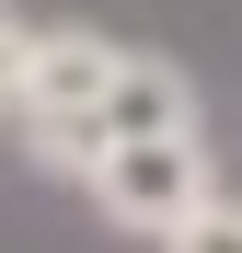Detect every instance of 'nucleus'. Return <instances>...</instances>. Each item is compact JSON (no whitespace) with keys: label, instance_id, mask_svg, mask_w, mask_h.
<instances>
[{"label":"nucleus","instance_id":"nucleus-3","mask_svg":"<svg viewBox=\"0 0 242 253\" xmlns=\"http://www.w3.org/2000/svg\"><path fill=\"white\" fill-rule=\"evenodd\" d=\"M161 253H242V196H219V184H208L173 230H161Z\"/></svg>","mask_w":242,"mask_h":253},{"label":"nucleus","instance_id":"nucleus-2","mask_svg":"<svg viewBox=\"0 0 242 253\" xmlns=\"http://www.w3.org/2000/svg\"><path fill=\"white\" fill-rule=\"evenodd\" d=\"M196 126V81L173 58H139L115 46V81H104V138H185Z\"/></svg>","mask_w":242,"mask_h":253},{"label":"nucleus","instance_id":"nucleus-4","mask_svg":"<svg viewBox=\"0 0 242 253\" xmlns=\"http://www.w3.org/2000/svg\"><path fill=\"white\" fill-rule=\"evenodd\" d=\"M23 35H35V23L0 12V115H12V92H23Z\"/></svg>","mask_w":242,"mask_h":253},{"label":"nucleus","instance_id":"nucleus-1","mask_svg":"<svg viewBox=\"0 0 242 253\" xmlns=\"http://www.w3.org/2000/svg\"><path fill=\"white\" fill-rule=\"evenodd\" d=\"M196 196H208L196 126H185V138H104V150H93V207H104L115 230H150V242H161Z\"/></svg>","mask_w":242,"mask_h":253}]
</instances>
